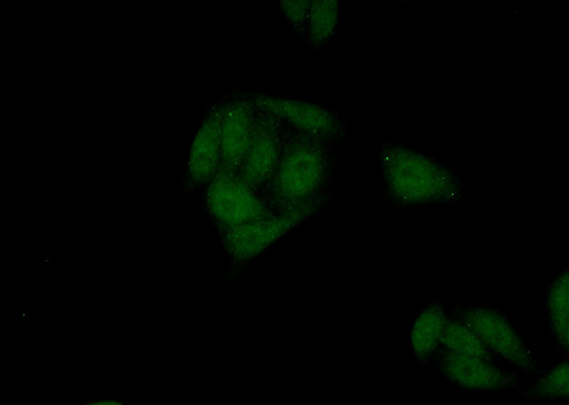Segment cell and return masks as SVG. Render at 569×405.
<instances>
[{"mask_svg":"<svg viewBox=\"0 0 569 405\" xmlns=\"http://www.w3.org/2000/svg\"><path fill=\"white\" fill-rule=\"evenodd\" d=\"M277 106L285 118L299 127L312 133L328 131L332 121L328 113L321 108L309 104L294 101H280Z\"/></svg>","mask_w":569,"mask_h":405,"instance_id":"ba28073f","label":"cell"},{"mask_svg":"<svg viewBox=\"0 0 569 405\" xmlns=\"http://www.w3.org/2000/svg\"><path fill=\"white\" fill-rule=\"evenodd\" d=\"M294 214L268 215L228 229V244L242 252L257 251L282 236L296 221Z\"/></svg>","mask_w":569,"mask_h":405,"instance_id":"277c9868","label":"cell"},{"mask_svg":"<svg viewBox=\"0 0 569 405\" xmlns=\"http://www.w3.org/2000/svg\"><path fill=\"white\" fill-rule=\"evenodd\" d=\"M251 143L250 126L243 113L230 114L220 126V153L226 169L243 163Z\"/></svg>","mask_w":569,"mask_h":405,"instance_id":"52a82bcc","label":"cell"},{"mask_svg":"<svg viewBox=\"0 0 569 405\" xmlns=\"http://www.w3.org/2000/svg\"><path fill=\"white\" fill-rule=\"evenodd\" d=\"M385 175L391 192L403 201L416 202L427 197L430 175L418 158L400 150L386 157Z\"/></svg>","mask_w":569,"mask_h":405,"instance_id":"3957f363","label":"cell"},{"mask_svg":"<svg viewBox=\"0 0 569 405\" xmlns=\"http://www.w3.org/2000/svg\"><path fill=\"white\" fill-rule=\"evenodd\" d=\"M333 1H320L310 7V27L313 37L321 40L332 33L337 17V4Z\"/></svg>","mask_w":569,"mask_h":405,"instance_id":"9c48e42d","label":"cell"},{"mask_svg":"<svg viewBox=\"0 0 569 405\" xmlns=\"http://www.w3.org/2000/svg\"><path fill=\"white\" fill-rule=\"evenodd\" d=\"M323 175L321 156L311 148L300 146L282 161L276 178V189L283 199L297 200L315 192Z\"/></svg>","mask_w":569,"mask_h":405,"instance_id":"7a4b0ae2","label":"cell"},{"mask_svg":"<svg viewBox=\"0 0 569 405\" xmlns=\"http://www.w3.org/2000/svg\"><path fill=\"white\" fill-rule=\"evenodd\" d=\"M277 159L275 140L268 134H262L252 142L243 160L240 177L250 186L264 183L272 173Z\"/></svg>","mask_w":569,"mask_h":405,"instance_id":"8992f818","label":"cell"},{"mask_svg":"<svg viewBox=\"0 0 569 405\" xmlns=\"http://www.w3.org/2000/svg\"><path fill=\"white\" fill-rule=\"evenodd\" d=\"M206 205L212 215L229 228L270 215L250 185L226 168L211 179Z\"/></svg>","mask_w":569,"mask_h":405,"instance_id":"6da1fadb","label":"cell"},{"mask_svg":"<svg viewBox=\"0 0 569 405\" xmlns=\"http://www.w3.org/2000/svg\"><path fill=\"white\" fill-rule=\"evenodd\" d=\"M220 153V123L208 120L198 130L191 148L188 163L190 179L196 183L211 179L217 171Z\"/></svg>","mask_w":569,"mask_h":405,"instance_id":"5b68a950","label":"cell"}]
</instances>
